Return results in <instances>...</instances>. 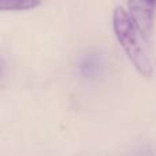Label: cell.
I'll use <instances>...</instances> for the list:
<instances>
[{"label":"cell","instance_id":"6da1fadb","mask_svg":"<svg viewBox=\"0 0 156 156\" xmlns=\"http://www.w3.org/2000/svg\"><path fill=\"white\" fill-rule=\"evenodd\" d=\"M112 26L116 40L119 41L122 49L127 55L130 62L133 63L136 70L144 78H152L154 65L149 58V54L147 52L144 38L136 27V25L133 23L127 11L121 5L115 7L114 10Z\"/></svg>","mask_w":156,"mask_h":156},{"label":"cell","instance_id":"7a4b0ae2","mask_svg":"<svg viewBox=\"0 0 156 156\" xmlns=\"http://www.w3.org/2000/svg\"><path fill=\"white\" fill-rule=\"evenodd\" d=\"M129 16L141 33L144 40L151 38L154 32L155 0H127Z\"/></svg>","mask_w":156,"mask_h":156},{"label":"cell","instance_id":"3957f363","mask_svg":"<svg viewBox=\"0 0 156 156\" xmlns=\"http://www.w3.org/2000/svg\"><path fill=\"white\" fill-rule=\"evenodd\" d=\"M43 0H0V11H26L37 8Z\"/></svg>","mask_w":156,"mask_h":156},{"label":"cell","instance_id":"277c9868","mask_svg":"<svg viewBox=\"0 0 156 156\" xmlns=\"http://www.w3.org/2000/svg\"><path fill=\"white\" fill-rule=\"evenodd\" d=\"M100 71V59L97 58V55H88L82 59L80 65V73L81 76L89 78L94 77Z\"/></svg>","mask_w":156,"mask_h":156}]
</instances>
